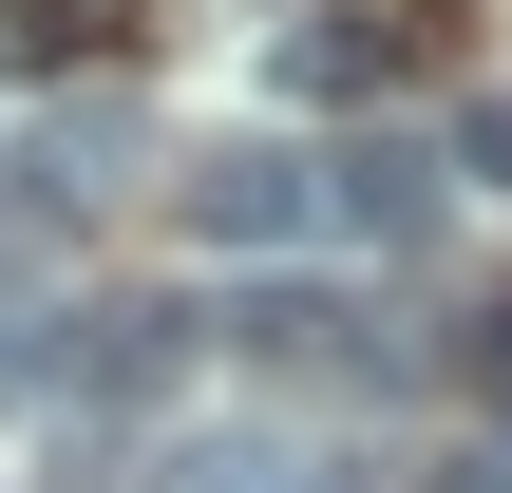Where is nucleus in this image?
Here are the masks:
<instances>
[{
	"instance_id": "obj_1",
	"label": "nucleus",
	"mask_w": 512,
	"mask_h": 493,
	"mask_svg": "<svg viewBox=\"0 0 512 493\" xmlns=\"http://www.w3.org/2000/svg\"><path fill=\"white\" fill-rule=\"evenodd\" d=\"M171 209H190V247H247V266H266V247H323V228H342V171L285 152V133H247V152H209Z\"/></svg>"
},
{
	"instance_id": "obj_2",
	"label": "nucleus",
	"mask_w": 512,
	"mask_h": 493,
	"mask_svg": "<svg viewBox=\"0 0 512 493\" xmlns=\"http://www.w3.org/2000/svg\"><path fill=\"white\" fill-rule=\"evenodd\" d=\"M38 380L76 418H133V399L190 380V304H76V323H38Z\"/></svg>"
},
{
	"instance_id": "obj_3",
	"label": "nucleus",
	"mask_w": 512,
	"mask_h": 493,
	"mask_svg": "<svg viewBox=\"0 0 512 493\" xmlns=\"http://www.w3.org/2000/svg\"><path fill=\"white\" fill-rule=\"evenodd\" d=\"M19 171H38V190H19L38 228H76V209H114V190H133V95H76V114H57V133H38Z\"/></svg>"
},
{
	"instance_id": "obj_4",
	"label": "nucleus",
	"mask_w": 512,
	"mask_h": 493,
	"mask_svg": "<svg viewBox=\"0 0 512 493\" xmlns=\"http://www.w3.org/2000/svg\"><path fill=\"white\" fill-rule=\"evenodd\" d=\"M266 76L342 114V95H380V76H399V19H285V38H266Z\"/></svg>"
},
{
	"instance_id": "obj_5",
	"label": "nucleus",
	"mask_w": 512,
	"mask_h": 493,
	"mask_svg": "<svg viewBox=\"0 0 512 493\" xmlns=\"http://www.w3.org/2000/svg\"><path fill=\"white\" fill-rule=\"evenodd\" d=\"M342 171V228H418L437 209V152H399V133H361V152H323Z\"/></svg>"
},
{
	"instance_id": "obj_6",
	"label": "nucleus",
	"mask_w": 512,
	"mask_h": 493,
	"mask_svg": "<svg viewBox=\"0 0 512 493\" xmlns=\"http://www.w3.org/2000/svg\"><path fill=\"white\" fill-rule=\"evenodd\" d=\"M247 475H266L247 437H171V456H152V475H133V493H247Z\"/></svg>"
},
{
	"instance_id": "obj_7",
	"label": "nucleus",
	"mask_w": 512,
	"mask_h": 493,
	"mask_svg": "<svg viewBox=\"0 0 512 493\" xmlns=\"http://www.w3.org/2000/svg\"><path fill=\"white\" fill-rule=\"evenodd\" d=\"M456 361H475V418L512 437V304H475V342H456Z\"/></svg>"
},
{
	"instance_id": "obj_8",
	"label": "nucleus",
	"mask_w": 512,
	"mask_h": 493,
	"mask_svg": "<svg viewBox=\"0 0 512 493\" xmlns=\"http://www.w3.org/2000/svg\"><path fill=\"white\" fill-rule=\"evenodd\" d=\"M456 171H494V190H512V95H456Z\"/></svg>"
},
{
	"instance_id": "obj_9",
	"label": "nucleus",
	"mask_w": 512,
	"mask_h": 493,
	"mask_svg": "<svg viewBox=\"0 0 512 493\" xmlns=\"http://www.w3.org/2000/svg\"><path fill=\"white\" fill-rule=\"evenodd\" d=\"M437 493H512V437H494V418H475V437L437 456Z\"/></svg>"
},
{
	"instance_id": "obj_10",
	"label": "nucleus",
	"mask_w": 512,
	"mask_h": 493,
	"mask_svg": "<svg viewBox=\"0 0 512 493\" xmlns=\"http://www.w3.org/2000/svg\"><path fill=\"white\" fill-rule=\"evenodd\" d=\"M304 493H342V475H304Z\"/></svg>"
}]
</instances>
